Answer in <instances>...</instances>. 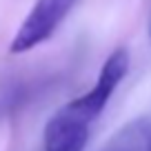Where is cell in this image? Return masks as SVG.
I'll use <instances>...</instances> for the list:
<instances>
[{
  "instance_id": "obj_1",
  "label": "cell",
  "mask_w": 151,
  "mask_h": 151,
  "mask_svg": "<svg viewBox=\"0 0 151 151\" xmlns=\"http://www.w3.org/2000/svg\"><path fill=\"white\" fill-rule=\"evenodd\" d=\"M127 71H129V51L120 47V49H116V51H111V56L104 60L96 85L91 87L85 96L67 102L60 111H65L67 116H71V118L78 120V122L91 127V122L102 113V109L107 107L109 98L113 96L116 87L122 82Z\"/></svg>"
},
{
  "instance_id": "obj_2",
  "label": "cell",
  "mask_w": 151,
  "mask_h": 151,
  "mask_svg": "<svg viewBox=\"0 0 151 151\" xmlns=\"http://www.w3.org/2000/svg\"><path fill=\"white\" fill-rule=\"evenodd\" d=\"M76 5H78V0H36L31 11L24 16L22 24L16 31L9 51L24 53L38 45L47 42Z\"/></svg>"
},
{
  "instance_id": "obj_3",
  "label": "cell",
  "mask_w": 151,
  "mask_h": 151,
  "mask_svg": "<svg viewBox=\"0 0 151 151\" xmlns=\"http://www.w3.org/2000/svg\"><path fill=\"white\" fill-rule=\"evenodd\" d=\"M87 138L89 124H82L65 111H58L45 127V151H82Z\"/></svg>"
},
{
  "instance_id": "obj_4",
  "label": "cell",
  "mask_w": 151,
  "mask_h": 151,
  "mask_svg": "<svg viewBox=\"0 0 151 151\" xmlns=\"http://www.w3.org/2000/svg\"><path fill=\"white\" fill-rule=\"evenodd\" d=\"M102 151H151V120L136 118L113 133Z\"/></svg>"
}]
</instances>
